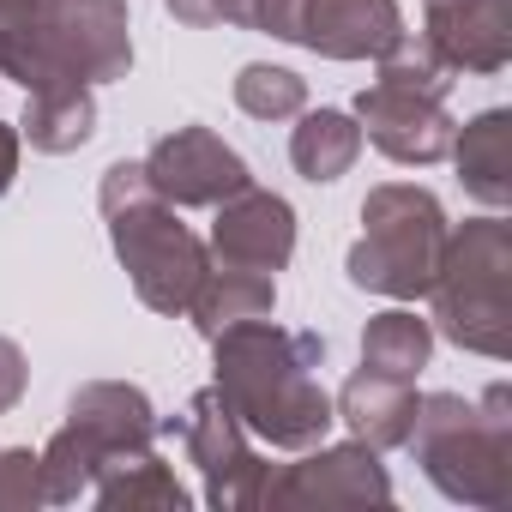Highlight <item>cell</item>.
<instances>
[{"label":"cell","instance_id":"e0dca14e","mask_svg":"<svg viewBox=\"0 0 512 512\" xmlns=\"http://www.w3.org/2000/svg\"><path fill=\"white\" fill-rule=\"evenodd\" d=\"M272 308H278L272 272H247V266L211 260L205 278H199V290H193V302H187V320H193L199 338H217V332H229L241 320H266Z\"/></svg>","mask_w":512,"mask_h":512},{"label":"cell","instance_id":"277c9868","mask_svg":"<svg viewBox=\"0 0 512 512\" xmlns=\"http://www.w3.org/2000/svg\"><path fill=\"white\" fill-rule=\"evenodd\" d=\"M428 326L488 362L512 356V223L500 211L446 229L440 272L428 284Z\"/></svg>","mask_w":512,"mask_h":512},{"label":"cell","instance_id":"4316f807","mask_svg":"<svg viewBox=\"0 0 512 512\" xmlns=\"http://www.w3.org/2000/svg\"><path fill=\"white\" fill-rule=\"evenodd\" d=\"M302 19H308V0H253L247 31H266L278 43H302Z\"/></svg>","mask_w":512,"mask_h":512},{"label":"cell","instance_id":"1f68e13d","mask_svg":"<svg viewBox=\"0 0 512 512\" xmlns=\"http://www.w3.org/2000/svg\"><path fill=\"white\" fill-rule=\"evenodd\" d=\"M428 7H434V0H428Z\"/></svg>","mask_w":512,"mask_h":512},{"label":"cell","instance_id":"7a4b0ae2","mask_svg":"<svg viewBox=\"0 0 512 512\" xmlns=\"http://www.w3.org/2000/svg\"><path fill=\"white\" fill-rule=\"evenodd\" d=\"M422 464V476L458 500L500 512L512 506V392L488 386L482 398L464 392H428L416 404V428L404 440Z\"/></svg>","mask_w":512,"mask_h":512},{"label":"cell","instance_id":"484cf974","mask_svg":"<svg viewBox=\"0 0 512 512\" xmlns=\"http://www.w3.org/2000/svg\"><path fill=\"white\" fill-rule=\"evenodd\" d=\"M37 506H49L37 452L31 446H0V512H37Z\"/></svg>","mask_w":512,"mask_h":512},{"label":"cell","instance_id":"d6986e66","mask_svg":"<svg viewBox=\"0 0 512 512\" xmlns=\"http://www.w3.org/2000/svg\"><path fill=\"white\" fill-rule=\"evenodd\" d=\"M91 500L121 512V506H163V512H187L193 494L175 482V470L151 452V446H133V452H109L97 482H91Z\"/></svg>","mask_w":512,"mask_h":512},{"label":"cell","instance_id":"83f0119b","mask_svg":"<svg viewBox=\"0 0 512 512\" xmlns=\"http://www.w3.org/2000/svg\"><path fill=\"white\" fill-rule=\"evenodd\" d=\"M25 386H31V362H25V350H19L13 338H0V416L19 410Z\"/></svg>","mask_w":512,"mask_h":512},{"label":"cell","instance_id":"44dd1931","mask_svg":"<svg viewBox=\"0 0 512 512\" xmlns=\"http://www.w3.org/2000/svg\"><path fill=\"white\" fill-rule=\"evenodd\" d=\"M428 356H434V326L416 308H386L362 332V368H374V374L416 380L428 368Z\"/></svg>","mask_w":512,"mask_h":512},{"label":"cell","instance_id":"ffe728a7","mask_svg":"<svg viewBox=\"0 0 512 512\" xmlns=\"http://www.w3.org/2000/svg\"><path fill=\"white\" fill-rule=\"evenodd\" d=\"M362 157V127L356 115L344 109H302L296 115V133H290V163L302 181L326 187V181H344Z\"/></svg>","mask_w":512,"mask_h":512},{"label":"cell","instance_id":"52a82bcc","mask_svg":"<svg viewBox=\"0 0 512 512\" xmlns=\"http://www.w3.org/2000/svg\"><path fill=\"white\" fill-rule=\"evenodd\" d=\"M43 49L55 79L115 85L133 67V19L127 0H43Z\"/></svg>","mask_w":512,"mask_h":512},{"label":"cell","instance_id":"603a6c76","mask_svg":"<svg viewBox=\"0 0 512 512\" xmlns=\"http://www.w3.org/2000/svg\"><path fill=\"white\" fill-rule=\"evenodd\" d=\"M103 458H109V452H103L79 422H61V428L49 434V446L37 452L49 506H73V500H85L91 482H97V470H103Z\"/></svg>","mask_w":512,"mask_h":512},{"label":"cell","instance_id":"7402d4cb","mask_svg":"<svg viewBox=\"0 0 512 512\" xmlns=\"http://www.w3.org/2000/svg\"><path fill=\"white\" fill-rule=\"evenodd\" d=\"M0 79H13L25 91L73 85V79H55V67H49V49H43V0H0Z\"/></svg>","mask_w":512,"mask_h":512},{"label":"cell","instance_id":"4dcf8cb0","mask_svg":"<svg viewBox=\"0 0 512 512\" xmlns=\"http://www.w3.org/2000/svg\"><path fill=\"white\" fill-rule=\"evenodd\" d=\"M247 19H253V0H223V25H241L247 31Z\"/></svg>","mask_w":512,"mask_h":512},{"label":"cell","instance_id":"4fadbf2b","mask_svg":"<svg viewBox=\"0 0 512 512\" xmlns=\"http://www.w3.org/2000/svg\"><path fill=\"white\" fill-rule=\"evenodd\" d=\"M404 37L410 31L398 0H308V19H302V49L326 61H380Z\"/></svg>","mask_w":512,"mask_h":512},{"label":"cell","instance_id":"d4e9b609","mask_svg":"<svg viewBox=\"0 0 512 512\" xmlns=\"http://www.w3.org/2000/svg\"><path fill=\"white\" fill-rule=\"evenodd\" d=\"M374 67H380V85H404V91H422V97H446L452 79H458V73H446V67L434 61V49H428L422 37H404V43H398L392 55H380Z\"/></svg>","mask_w":512,"mask_h":512},{"label":"cell","instance_id":"2e32d148","mask_svg":"<svg viewBox=\"0 0 512 512\" xmlns=\"http://www.w3.org/2000/svg\"><path fill=\"white\" fill-rule=\"evenodd\" d=\"M67 422H79L103 452H133V446L157 440V410L127 380H91V386H79L73 404H67Z\"/></svg>","mask_w":512,"mask_h":512},{"label":"cell","instance_id":"9a60e30c","mask_svg":"<svg viewBox=\"0 0 512 512\" xmlns=\"http://www.w3.org/2000/svg\"><path fill=\"white\" fill-rule=\"evenodd\" d=\"M446 157L458 163V181L476 205H488V211L512 205V115L506 109H482L464 127H452Z\"/></svg>","mask_w":512,"mask_h":512},{"label":"cell","instance_id":"cb8c5ba5","mask_svg":"<svg viewBox=\"0 0 512 512\" xmlns=\"http://www.w3.org/2000/svg\"><path fill=\"white\" fill-rule=\"evenodd\" d=\"M235 109L253 121H296L308 109V79L272 61H247L235 73Z\"/></svg>","mask_w":512,"mask_h":512},{"label":"cell","instance_id":"3957f363","mask_svg":"<svg viewBox=\"0 0 512 512\" xmlns=\"http://www.w3.org/2000/svg\"><path fill=\"white\" fill-rule=\"evenodd\" d=\"M109 241H115V260L133 284V296L151 314H187L205 266H211V247L175 217L169 199L151 193L145 163H109L103 187H97Z\"/></svg>","mask_w":512,"mask_h":512},{"label":"cell","instance_id":"f546056e","mask_svg":"<svg viewBox=\"0 0 512 512\" xmlns=\"http://www.w3.org/2000/svg\"><path fill=\"white\" fill-rule=\"evenodd\" d=\"M19 127H7V121H0V199H7L13 193V181H19Z\"/></svg>","mask_w":512,"mask_h":512},{"label":"cell","instance_id":"8992f818","mask_svg":"<svg viewBox=\"0 0 512 512\" xmlns=\"http://www.w3.org/2000/svg\"><path fill=\"white\" fill-rule=\"evenodd\" d=\"M157 434H175L187 446V458L205 476V500L217 512H253V506H266L272 464L253 452V434L241 428V416L223 404L217 386L193 392L181 416H157Z\"/></svg>","mask_w":512,"mask_h":512},{"label":"cell","instance_id":"8fae6325","mask_svg":"<svg viewBox=\"0 0 512 512\" xmlns=\"http://www.w3.org/2000/svg\"><path fill=\"white\" fill-rule=\"evenodd\" d=\"M217 223H211V260L223 266H247V272H284L296 260V211L284 193H266V187H241L229 193L223 205H211Z\"/></svg>","mask_w":512,"mask_h":512},{"label":"cell","instance_id":"30bf717a","mask_svg":"<svg viewBox=\"0 0 512 512\" xmlns=\"http://www.w3.org/2000/svg\"><path fill=\"white\" fill-rule=\"evenodd\" d=\"M356 127L362 139H374V151H386L392 163H410V169H428L452 151V109L446 97H422V91H404V85H368L356 97Z\"/></svg>","mask_w":512,"mask_h":512},{"label":"cell","instance_id":"9c48e42d","mask_svg":"<svg viewBox=\"0 0 512 512\" xmlns=\"http://www.w3.org/2000/svg\"><path fill=\"white\" fill-rule=\"evenodd\" d=\"M145 181L157 199H169L181 211V205H223L229 193H241L253 181V169L211 127H175L145 151Z\"/></svg>","mask_w":512,"mask_h":512},{"label":"cell","instance_id":"7c38bea8","mask_svg":"<svg viewBox=\"0 0 512 512\" xmlns=\"http://www.w3.org/2000/svg\"><path fill=\"white\" fill-rule=\"evenodd\" d=\"M422 43L446 73H506L512 61V0H434Z\"/></svg>","mask_w":512,"mask_h":512},{"label":"cell","instance_id":"5bb4252c","mask_svg":"<svg viewBox=\"0 0 512 512\" xmlns=\"http://www.w3.org/2000/svg\"><path fill=\"white\" fill-rule=\"evenodd\" d=\"M416 380H392V374H374V368H356L344 380V392L332 398L338 422L350 428V440H368L374 452H392L410 440L416 428Z\"/></svg>","mask_w":512,"mask_h":512},{"label":"cell","instance_id":"6da1fadb","mask_svg":"<svg viewBox=\"0 0 512 512\" xmlns=\"http://www.w3.org/2000/svg\"><path fill=\"white\" fill-rule=\"evenodd\" d=\"M326 338L320 332H284L266 320H241L211 338V368L223 404L241 416L253 440H266L278 452H308L332 434L338 410L332 392L320 386Z\"/></svg>","mask_w":512,"mask_h":512},{"label":"cell","instance_id":"ba28073f","mask_svg":"<svg viewBox=\"0 0 512 512\" xmlns=\"http://www.w3.org/2000/svg\"><path fill=\"white\" fill-rule=\"evenodd\" d=\"M392 476L368 440H338V446H308L302 464L272 470L266 506H386Z\"/></svg>","mask_w":512,"mask_h":512},{"label":"cell","instance_id":"ac0fdd59","mask_svg":"<svg viewBox=\"0 0 512 512\" xmlns=\"http://www.w3.org/2000/svg\"><path fill=\"white\" fill-rule=\"evenodd\" d=\"M97 133V91L91 85H43V91H25V121H19V139L31 151H49V157H67L79 145H91Z\"/></svg>","mask_w":512,"mask_h":512},{"label":"cell","instance_id":"5b68a950","mask_svg":"<svg viewBox=\"0 0 512 512\" xmlns=\"http://www.w3.org/2000/svg\"><path fill=\"white\" fill-rule=\"evenodd\" d=\"M446 205L416 187V181H386L362 199V241L350 247V284L368 296L392 302H422L434 272H440V247H446Z\"/></svg>","mask_w":512,"mask_h":512},{"label":"cell","instance_id":"f1b7e54d","mask_svg":"<svg viewBox=\"0 0 512 512\" xmlns=\"http://www.w3.org/2000/svg\"><path fill=\"white\" fill-rule=\"evenodd\" d=\"M163 7L181 19V25H223V0H163Z\"/></svg>","mask_w":512,"mask_h":512}]
</instances>
